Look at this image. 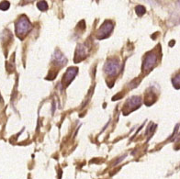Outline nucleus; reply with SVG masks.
<instances>
[{"mask_svg": "<svg viewBox=\"0 0 180 179\" xmlns=\"http://www.w3.org/2000/svg\"><path fill=\"white\" fill-rule=\"evenodd\" d=\"M113 30V23L111 21H106L104 24L100 27V29L97 31V38L99 40L105 39L108 37Z\"/></svg>", "mask_w": 180, "mask_h": 179, "instance_id": "obj_3", "label": "nucleus"}, {"mask_svg": "<svg viewBox=\"0 0 180 179\" xmlns=\"http://www.w3.org/2000/svg\"><path fill=\"white\" fill-rule=\"evenodd\" d=\"M9 3L7 2V1H4V2H2L1 4H0V9L1 10H7L8 8H9Z\"/></svg>", "mask_w": 180, "mask_h": 179, "instance_id": "obj_12", "label": "nucleus"}, {"mask_svg": "<svg viewBox=\"0 0 180 179\" xmlns=\"http://www.w3.org/2000/svg\"><path fill=\"white\" fill-rule=\"evenodd\" d=\"M104 70L107 74L110 76H114L120 71V63L116 60H109L104 66Z\"/></svg>", "mask_w": 180, "mask_h": 179, "instance_id": "obj_2", "label": "nucleus"}, {"mask_svg": "<svg viewBox=\"0 0 180 179\" xmlns=\"http://www.w3.org/2000/svg\"><path fill=\"white\" fill-rule=\"evenodd\" d=\"M31 30V25L29 19L26 17H21L19 21L16 23V33L18 36H23L26 35Z\"/></svg>", "mask_w": 180, "mask_h": 179, "instance_id": "obj_1", "label": "nucleus"}, {"mask_svg": "<svg viewBox=\"0 0 180 179\" xmlns=\"http://www.w3.org/2000/svg\"><path fill=\"white\" fill-rule=\"evenodd\" d=\"M135 11H136V14H137L138 16H143V15L145 13V12H146V9H145L144 7L139 5V6H137V7H135Z\"/></svg>", "mask_w": 180, "mask_h": 179, "instance_id": "obj_9", "label": "nucleus"}, {"mask_svg": "<svg viewBox=\"0 0 180 179\" xmlns=\"http://www.w3.org/2000/svg\"><path fill=\"white\" fill-rule=\"evenodd\" d=\"M54 61L58 63H60V65H65L67 60L66 58L63 56V54L60 52V51L56 50L54 52Z\"/></svg>", "mask_w": 180, "mask_h": 179, "instance_id": "obj_7", "label": "nucleus"}, {"mask_svg": "<svg viewBox=\"0 0 180 179\" xmlns=\"http://www.w3.org/2000/svg\"><path fill=\"white\" fill-rule=\"evenodd\" d=\"M141 97H131L130 99H129V101L127 102V105L129 106V108L134 109V108H139L140 105H141Z\"/></svg>", "mask_w": 180, "mask_h": 179, "instance_id": "obj_6", "label": "nucleus"}, {"mask_svg": "<svg viewBox=\"0 0 180 179\" xmlns=\"http://www.w3.org/2000/svg\"><path fill=\"white\" fill-rule=\"evenodd\" d=\"M157 62V55L153 53H150L149 54H147V56L145 57L144 61V65H143V69L144 71L147 70H151Z\"/></svg>", "mask_w": 180, "mask_h": 179, "instance_id": "obj_4", "label": "nucleus"}, {"mask_svg": "<svg viewBox=\"0 0 180 179\" xmlns=\"http://www.w3.org/2000/svg\"><path fill=\"white\" fill-rule=\"evenodd\" d=\"M76 74H77V68H75V67H70V68H68L67 71H66V73L64 74V75H63L62 82L65 84V85L70 84L73 81V79L74 78V76Z\"/></svg>", "mask_w": 180, "mask_h": 179, "instance_id": "obj_5", "label": "nucleus"}, {"mask_svg": "<svg viewBox=\"0 0 180 179\" xmlns=\"http://www.w3.org/2000/svg\"><path fill=\"white\" fill-rule=\"evenodd\" d=\"M86 54V49L85 48L84 45H79L77 48V51L75 53V57H85Z\"/></svg>", "mask_w": 180, "mask_h": 179, "instance_id": "obj_8", "label": "nucleus"}, {"mask_svg": "<svg viewBox=\"0 0 180 179\" xmlns=\"http://www.w3.org/2000/svg\"><path fill=\"white\" fill-rule=\"evenodd\" d=\"M172 83H173V85H174V86L176 87V88H180V74H176L175 77L172 79Z\"/></svg>", "mask_w": 180, "mask_h": 179, "instance_id": "obj_10", "label": "nucleus"}, {"mask_svg": "<svg viewBox=\"0 0 180 179\" xmlns=\"http://www.w3.org/2000/svg\"><path fill=\"white\" fill-rule=\"evenodd\" d=\"M38 8L41 11H45L48 9V5L45 1H40L38 3Z\"/></svg>", "mask_w": 180, "mask_h": 179, "instance_id": "obj_11", "label": "nucleus"}, {"mask_svg": "<svg viewBox=\"0 0 180 179\" xmlns=\"http://www.w3.org/2000/svg\"><path fill=\"white\" fill-rule=\"evenodd\" d=\"M171 42H171V43H169V45H170V46H173V45L175 44V41H171Z\"/></svg>", "mask_w": 180, "mask_h": 179, "instance_id": "obj_13", "label": "nucleus"}]
</instances>
